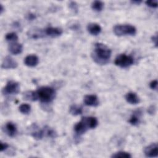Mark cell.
I'll list each match as a JSON object with an SVG mask.
<instances>
[{
	"instance_id": "obj_22",
	"label": "cell",
	"mask_w": 158,
	"mask_h": 158,
	"mask_svg": "<svg viewBox=\"0 0 158 158\" xmlns=\"http://www.w3.org/2000/svg\"><path fill=\"white\" fill-rule=\"evenodd\" d=\"M131 156L130 155V153L125 151H118L117 152L114 154H113L111 156V157H114V158H118V157H125V158H130L131 157Z\"/></svg>"
},
{
	"instance_id": "obj_1",
	"label": "cell",
	"mask_w": 158,
	"mask_h": 158,
	"mask_svg": "<svg viewBox=\"0 0 158 158\" xmlns=\"http://www.w3.org/2000/svg\"><path fill=\"white\" fill-rule=\"evenodd\" d=\"M111 54V50L106 45L101 43H96L94 45L91 57L98 64L105 65L109 62Z\"/></svg>"
},
{
	"instance_id": "obj_25",
	"label": "cell",
	"mask_w": 158,
	"mask_h": 158,
	"mask_svg": "<svg viewBox=\"0 0 158 158\" xmlns=\"http://www.w3.org/2000/svg\"><path fill=\"white\" fill-rule=\"evenodd\" d=\"M149 86L152 89L154 90H157V80H152L150 83H149Z\"/></svg>"
},
{
	"instance_id": "obj_3",
	"label": "cell",
	"mask_w": 158,
	"mask_h": 158,
	"mask_svg": "<svg viewBox=\"0 0 158 158\" xmlns=\"http://www.w3.org/2000/svg\"><path fill=\"white\" fill-rule=\"evenodd\" d=\"M113 31L118 36L123 35L133 36L136 33V29L134 26L129 24L116 25L114 27Z\"/></svg>"
},
{
	"instance_id": "obj_14",
	"label": "cell",
	"mask_w": 158,
	"mask_h": 158,
	"mask_svg": "<svg viewBox=\"0 0 158 158\" xmlns=\"http://www.w3.org/2000/svg\"><path fill=\"white\" fill-rule=\"evenodd\" d=\"M141 113L142 112L140 109L135 110L130 118L128 122L133 126L138 125L140 122V116L141 115Z\"/></svg>"
},
{
	"instance_id": "obj_6",
	"label": "cell",
	"mask_w": 158,
	"mask_h": 158,
	"mask_svg": "<svg viewBox=\"0 0 158 158\" xmlns=\"http://www.w3.org/2000/svg\"><path fill=\"white\" fill-rule=\"evenodd\" d=\"M144 154L148 157H156L158 156V146L157 143H152L144 148Z\"/></svg>"
},
{
	"instance_id": "obj_24",
	"label": "cell",
	"mask_w": 158,
	"mask_h": 158,
	"mask_svg": "<svg viewBox=\"0 0 158 158\" xmlns=\"http://www.w3.org/2000/svg\"><path fill=\"white\" fill-rule=\"evenodd\" d=\"M69 7L74 12L77 13L78 12V5L75 2H70Z\"/></svg>"
},
{
	"instance_id": "obj_12",
	"label": "cell",
	"mask_w": 158,
	"mask_h": 158,
	"mask_svg": "<svg viewBox=\"0 0 158 158\" xmlns=\"http://www.w3.org/2000/svg\"><path fill=\"white\" fill-rule=\"evenodd\" d=\"M8 49L11 54L17 55L22 52L23 50V46L20 43H19L17 42H13L9 45Z\"/></svg>"
},
{
	"instance_id": "obj_5",
	"label": "cell",
	"mask_w": 158,
	"mask_h": 158,
	"mask_svg": "<svg viewBox=\"0 0 158 158\" xmlns=\"http://www.w3.org/2000/svg\"><path fill=\"white\" fill-rule=\"evenodd\" d=\"M20 91V85L18 82L10 80L9 81L6 86L3 88L2 92L4 95L16 94Z\"/></svg>"
},
{
	"instance_id": "obj_9",
	"label": "cell",
	"mask_w": 158,
	"mask_h": 158,
	"mask_svg": "<svg viewBox=\"0 0 158 158\" xmlns=\"http://www.w3.org/2000/svg\"><path fill=\"white\" fill-rule=\"evenodd\" d=\"M83 102L85 105L93 107L98 106L99 103L98 97L94 94L86 95L83 98Z\"/></svg>"
},
{
	"instance_id": "obj_20",
	"label": "cell",
	"mask_w": 158,
	"mask_h": 158,
	"mask_svg": "<svg viewBox=\"0 0 158 158\" xmlns=\"http://www.w3.org/2000/svg\"><path fill=\"white\" fill-rule=\"evenodd\" d=\"M19 111L23 114H28L31 110V106L28 104H22L19 107Z\"/></svg>"
},
{
	"instance_id": "obj_30",
	"label": "cell",
	"mask_w": 158,
	"mask_h": 158,
	"mask_svg": "<svg viewBox=\"0 0 158 158\" xmlns=\"http://www.w3.org/2000/svg\"><path fill=\"white\" fill-rule=\"evenodd\" d=\"M142 1H131V2L133 4H139Z\"/></svg>"
},
{
	"instance_id": "obj_17",
	"label": "cell",
	"mask_w": 158,
	"mask_h": 158,
	"mask_svg": "<svg viewBox=\"0 0 158 158\" xmlns=\"http://www.w3.org/2000/svg\"><path fill=\"white\" fill-rule=\"evenodd\" d=\"M23 98L26 100L28 101H35L38 99V95L36 91H26L23 93Z\"/></svg>"
},
{
	"instance_id": "obj_15",
	"label": "cell",
	"mask_w": 158,
	"mask_h": 158,
	"mask_svg": "<svg viewBox=\"0 0 158 158\" xmlns=\"http://www.w3.org/2000/svg\"><path fill=\"white\" fill-rule=\"evenodd\" d=\"M27 34L29 38H30L38 39V38H41L44 37L45 33H44V30H41V29H34V30H29Z\"/></svg>"
},
{
	"instance_id": "obj_21",
	"label": "cell",
	"mask_w": 158,
	"mask_h": 158,
	"mask_svg": "<svg viewBox=\"0 0 158 158\" xmlns=\"http://www.w3.org/2000/svg\"><path fill=\"white\" fill-rule=\"evenodd\" d=\"M5 38L6 41L9 42H17V41L18 40V36L15 32H10L6 35Z\"/></svg>"
},
{
	"instance_id": "obj_27",
	"label": "cell",
	"mask_w": 158,
	"mask_h": 158,
	"mask_svg": "<svg viewBox=\"0 0 158 158\" xmlns=\"http://www.w3.org/2000/svg\"><path fill=\"white\" fill-rule=\"evenodd\" d=\"M148 112L151 115L154 114L156 113V107L154 106H151L148 109Z\"/></svg>"
},
{
	"instance_id": "obj_11",
	"label": "cell",
	"mask_w": 158,
	"mask_h": 158,
	"mask_svg": "<svg viewBox=\"0 0 158 158\" xmlns=\"http://www.w3.org/2000/svg\"><path fill=\"white\" fill-rule=\"evenodd\" d=\"M45 35L52 38H56L60 36L62 33V29L57 27H48L44 29Z\"/></svg>"
},
{
	"instance_id": "obj_18",
	"label": "cell",
	"mask_w": 158,
	"mask_h": 158,
	"mask_svg": "<svg viewBox=\"0 0 158 158\" xmlns=\"http://www.w3.org/2000/svg\"><path fill=\"white\" fill-rule=\"evenodd\" d=\"M69 112L72 115H78L82 114L83 108L81 106H78L77 105H72L70 106L69 109Z\"/></svg>"
},
{
	"instance_id": "obj_13",
	"label": "cell",
	"mask_w": 158,
	"mask_h": 158,
	"mask_svg": "<svg viewBox=\"0 0 158 158\" xmlns=\"http://www.w3.org/2000/svg\"><path fill=\"white\" fill-rule=\"evenodd\" d=\"M101 26L96 23H90L87 26L88 31L92 35L96 36L101 32Z\"/></svg>"
},
{
	"instance_id": "obj_2",
	"label": "cell",
	"mask_w": 158,
	"mask_h": 158,
	"mask_svg": "<svg viewBox=\"0 0 158 158\" xmlns=\"http://www.w3.org/2000/svg\"><path fill=\"white\" fill-rule=\"evenodd\" d=\"M38 99L43 103H49L56 98L55 89L49 86H41L36 91Z\"/></svg>"
},
{
	"instance_id": "obj_8",
	"label": "cell",
	"mask_w": 158,
	"mask_h": 158,
	"mask_svg": "<svg viewBox=\"0 0 158 158\" xmlns=\"http://www.w3.org/2000/svg\"><path fill=\"white\" fill-rule=\"evenodd\" d=\"M4 132L10 137L15 136L17 133V127L15 124L12 122H8L4 125Z\"/></svg>"
},
{
	"instance_id": "obj_16",
	"label": "cell",
	"mask_w": 158,
	"mask_h": 158,
	"mask_svg": "<svg viewBox=\"0 0 158 158\" xmlns=\"http://www.w3.org/2000/svg\"><path fill=\"white\" fill-rule=\"evenodd\" d=\"M126 101L131 104H137L139 102L140 99L138 96L133 92H129L125 95Z\"/></svg>"
},
{
	"instance_id": "obj_19",
	"label": "cell",
	"mask_w": 158,
	"mask_h": 158,
	"mask_svg": "<svg viewBox=\"0 0 158 158\" xmlns=\"http://www.w3.org/2000/svg\"><path fill=\"white\" fill-rule=\"evenodd\" d=\"M92 9L96 12H101L104 7V3L100 1H94L91 4Z\"/></svg>"
},
{
	"instance_id": "obj_23",
	"label": "cell",
	"mask_w": 158,
	"mask_h": 158,
	"mask_svg": "<svg viewBox=\"0 0 158 158\" xmlns=\"http://www.w3.org/2000/svg\"><path fill=\"white\" fill-rule=\"evenodd\" d=\"M146 4L152 8H156L158 6V2L157 0L154 1H146Z\"/></svg>"
},
{
	"instance_id": "obj_26",
	"label": "cell",
	"mask_w": 158,
	"mask_h": 158,
	"mask_svg": "<svg viewBox=\"0 0 158 158\" xmlns=\"http://www.w3.org/2000/svg\"><path fill=\"white\" fill-rule=\"evenodd\" d=\"M9 148V144L6 143H2L1 142L0 143V151L1 152H2L5 150H6Z\"/></svg>"
},
{
	"instance_id": "obj_31",
	"label": "cell",
	"mask_w": 158,
	"mask_h": 158,
	"mask_svg": "<svg viewBox=\"0 0 158 158\" xmlns=\"http://www.w3.org/2000/svg\"><path fill=\"white\" fill-rule=\"evenodd\" d=\"M0 6H1L0 12H1V14H2V12H3V10H4V7H3V6H2V4H0Z\"/></svg>"
},
{
	"instance_id": "obj_7",
	"label": "cell",
	"mask_w": 158,
	"mask_h": 158,
	"mask_svg": "<svg viewBox=\"0 0 158 158\" xmlns=\"http://www.w3.org/2000/svg\"><path fill=\"white\" fill-rule=\"evenodd\" d=\"M18 65L17 62L10 56H6L2 60L1 67L4 69H15Z\"/></svg>"
},
{
	"instance_id": "obj_4",
	"label": "cell",
	"mask_w": 158,
	"mask_h": 158,
	"mask_svg": "<svg viewBox=\"0 0 158 158\" xmlns=\"http://www.w3.org/2000/svg\"><path fill=\"white\" fill-rule=\"evenodd\" d=\"M134 63V59L131 56L126 55L125 54H121L117 56L114 60L115 65L121 68H127L132 65Z\"/></svg>"
},
{
	"instance_id": "obj_28",
	"label": "cell",
	"mask_w": 158,
	"mask_h": 158,
	"mask_svg": "<svg viewBox=\"0 0 158 158\" xmlns=\"http://www.w3.org/2000/svg\"><path fill=\"white\" fill-rule=\"evenodd\" d=\"M152 42L155 45L156 47H157V35L156 34L155 35H153L151 38Z\"/></svg>"
},
{
	"instance_id": "obj_29",
	"label": "cell",
	"mask_w": 158,
	"mask_h": 158,
	"mask_svg": "<svg viewBox=\"0 0 158 158\" xmlns=\"http://www.w3.org/2000/svg\"><path fill=\"white\" fill-rule=\"evenodd\" d=\"M35 19V15L34 14H30L29 15H28V20H34Z\"/></svg>"
},
{
	"instance_id": "obj_10",
	"label": "cell",
	"mask_w": 158,
	"mask_h": 158,
	"mask_svg": "<svg viewBox=\"0 0 158 158\" xmlns=\"http://www.w3.org/2000/svg\"><path fill=\"white\" fill-rule=\"evenodd\" d=\"M39 63V58L35 54H30L26 56L24 59V64L25 65L30 67L36 66Z\"/></svg>"
}]
</instances>
